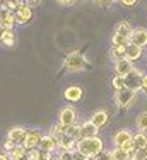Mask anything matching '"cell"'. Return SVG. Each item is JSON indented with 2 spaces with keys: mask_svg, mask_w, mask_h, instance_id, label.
I'll list each match as a JSON object with an SVG mask.
<instances>
[{
  "mask_svg": "<svg viewBox=\"0 0 147 160\" xmlns=\"http://www.w3.org/2000/svg\"><path fill=\"white\" fill-rule=\"evenodd\" d=\"M104 150L103 140L99 136H94V138H82L80 142H77L75 152L82 153L84 157H87L89 160H94V157H98L99 153Z\"/></svg>",
  "mask_w": 147,
  "mask_h": 160,
  "instance_id": "1",
  "label": "cell"
},
{
  "mask_svg": "<svg viewBox=\"0 0 147 160\" xmlns=\"http://www.w3.org/2000/svg\"><path fill=\"white\" fill-rule=\"evenodd\" d=\"M137 101V92L130 89H123V90H118L115 92V104L118 106L120 109H127Z\"/></svg>",
  "mask_w": 147,
  "mask_h": 160,
  "instance_id": "2",
  "label": "cell"
},
{
  "mask_svg": "<svg viewBox=\"0 0 147 160\" xmlns=\"http://www.w3.org/2000/svg\"><path fill=\"white\" fill-rule=\"evenodd\" d=\"M142 78H144V72H142L140 68H135V67H133V70L125 77V85H127V89L133 90V92L142 90Z\"/></svg>",
  "mask_w": 147,
  "mask_h": 160,
  "instance_id": "3",
  "label": "cell"
},
{
  "mask_svg": "<svg viewBox=\"0 0 147 160\" xmlns=\"http://www.w3.org/2000/svg\"><path fill=\"white\" fill-rule=\"evenodd\" d=\"M63 65H65V68H67L68 72H79V70H82L84 65H86V58H84L79 51H74L65 58Z\"/></svg>",
  "mask_w": 147,
  "mask_h": 160,
  "instance_id": "4",
  "label": "cell"
},
{
  "mask_svg": "<svg viewBox=\"0 0 147 160\" xmlns=\"http://www.w3.org/2000/svg\"><path fill=\"white\" fill-rule=\"evenodd\" d=\"M75 119H77V111L72 106H65L58 114V123L65 128L74 126V124H75Z\"/></svg>",
  "mask_w": 147,
  "mask_h": 160,
  "instance_id": "5",
  "label": "cell"
},
{
  "mask_svg": "<svg viewBox=\"0 0 147 160\" xmlns=\"http://www.w3.org/2000/svg\"><path fill=\"white\" fill-rule=\"evenodd\" d=\"M41 138H43V135H41L40 129L31 128V129H28V135H26V140L22 142V147H24L28 152H29V150H34V148L40 147Z\"/></svg>",
  "mask_w": 147,
  "mask_h": 160,
  "instance_id": "6",
  "label": "cell"
},
{
  "mask_svg": "<svg viewBox=\"0 0 147 160\" xmlns=\"http://www.w3.org/2000/svg\"><path fill=\"white\" fill-rule=\"evenodd\" d=\"M128 43L135 44L139 48L147 46V29L145 28H135L132 36H130V39H128Z\"/></svg>",
  "mask_w": 147,
  "mask_h": 160,
  "instance_id": "7",
  "label": "cell"
},
{
  "mask_svg": "<svg viewBox=\"0 0 147 160\" xmlns=\"http://www.w3.org/2000/svg\"><path fill=\"white\" fill-rule=\"evenodd\" d=\"M26 135H28V129L22 128V126H14L9 129L7 133V140L14 142L15 145H22V142L26 140Z\"/></svg>",
  "mask_w": 147,
  "mask_h": 160,
  "instance_id": "8",
  "label": "cell"
},
{
  "mask_svg": "<svg viewBox=\"0 0 147 160\" xmlns=\"http://www.w3.org/2000/svg\"><path fill=\"white\" fill-rule=\"evenodd\" d=\"M132 138H133L132 131H128V129H120V131H117L113 136L115 148H123L128 142H132Z\"/></svg>",
  "mask_w": 147,
  "mask_h": 160,
  "instance_id": "9",
  "label": "cell"
},
{
  "mask_svg": "<svg viewBox=\"0 0 147 160\" xmlns=\"http://www.w3.org/2000/svg\"><path fill=\"white\" fill-rule=\"evenodd\" d=\"M82 96H84V90L80 85H70L63 90V97L68 102H79L82 99Z\"/></svg>",
  "mask_w": 147,
  "mask_h": 160,
  "instance_id": "10",
  "label": "cell"
},
{
  "mask_svg": "<svg viewBox=\"0 0 147 160\" xmlns=\"http://www.w3.org/2000/svg\"><path fill=\"white\" fill-rule=\"evenodd\" d=\"M38 148H40L41 152H46V153H53L55 150H58V142H57L52 135H43Z\"/></svg>",
  "mask_w": 147,
  "mask_h": 160,
  "instance_id": "11",
  "label": "cell"
},
{
  "mask_svg": "<svg viewBox=\"0 0 147 160\" xmlns=\"http://www.w3.org/2000/svg\"><path fill=\"white\" fill-rule=\"evenodd\" d=\"M14 16H15V22L17 24H28L31 19H33V9L28 5H22L21 9H17L14 12Z\"/></svg>",
  "mask_w": 147,
  "mask_h": 160,
  "instance_id": "12",
  "label": "cell"
},
{
  "mask_svg": "<svg viewBox=\"0 0 147 160\" xmlns=\"http://www.w3.org/2000/svg\"><path fill=\"white\" fill-rule=\"evenodd\" d=\"M132 70H133V63L130 62V60H127V58H123V60H120V62L115 63V72H117L118 77L125 78Z\"/></svg>",
  "mask_w": 147,
  "mask_h": 160,
  "instance_id": "13",
  "label": "cell"
},
{
  "mask_svg": "<svg viewBox=\"0 0 147 160\" xmlns=\"http://www.w3.org/2000/svg\"><path fill=\"white\" fill-rule=\"evenodd\" d=\"M108 118H110V114H108V111H104V109H99V111H96L94 114H92V116H91V119H89V121H91V123H92L96 128L99 129V128H103L104 124L108 123Z\"/></svg>",
  "mask_w": 147,
  "mask_h": 160,
  "instance_id": "14",
  "label": "cell"
},
{
  "mask_svg": "<svg viewBox=\"0 0 147 160\" xmlns=\"http://www.w3.org/2000/svg\"><path fill=\"white\" fill-rule=\"evenodd\" d=\"M132 32H133V28H132V24H130L128 21H120L117 24V28H115V34L123 36V38H127V39H130Z\"/></svg>",
  "mask_w": 147,
  "mask_h": 160,
  "instance_id": "15",
  "label": "cell"
},
{
  "mask_svg": "<svg viewBox=\"0 0 147 160\" xmlns=\"http://www.w3.org/2000/svg\"><path fill=\"white\" fill-rule=\"evenodd\" d=\"M98 131L99 129L96 128L91 121H84V123L80 124V136H82V138H94V136H98Z\"/></svg>",
  "mask_w": 147,
  "mask_h": 160,
  "instance_id": "16",
  "label": "cell"
},
{
  "mask_svg": "<svg viewBox=\"0 0 147 160\" xmlns=\"http://www.w3.org/2000/svg\"><path fill=\"white\" fill-rule=\"evenodd\" d=\"M142 53H144V48H139L135 46V44H128L127 46V60H130V62H137V60H140Z\"/></svg>",
  "mask_w": 147,
  "mask_h": 160,
  "instance_id": "17",
  "label": "cell"
},
{
  "mask_svg": "<svg viewBox=\"0 0 147 160\" xmlns=\"http://www.w3.org/2000/svg\"><path fill=\"white\" fill-rule=\"evenodd\" d=\"M110 56H111V60H113L115 63L120 62V60H123V58H127V46H120V48H113V46H111Z\"/></svg>",
  "mask_w": 147,
  "mask_h": 160,
  "instance_id": "18",
  "label": "cell"
},
{
  "mask_svg": "<svg viewBox=\"0 0 147 160\" xmlns=\"http://www.w3.org/2000/svg\"><path fill=\"white\" fill-rule=\"evenodd\" d=\"M26 155H28V150H26L22 145H17V147L9 153V158L10 160H26Z\"/></svg>",
  "mask_w": 147,
  "mask_h": 160,
  "instance_id": "19",
  "label": "cell"
},
{
  "mask_svg": "<svg viewBox=\"0 0 147 160\" xmlns=\"http://www.w3.org/2000/svg\"><path fill=\"white\" fill-rule=\"evenodd\" d=\"M132 142L135 145V148L137 150H142V148H147V135L145 133H135Z\"/></svg>",
  "mask_w": 147,
  "mask_h": 160,
  "instance_id": "20",
  "label": "cell"
},
{
  "mask_svg": "<svg viewBox=\"0 0 147 160\" xmlns=\"http://www.w3.org/2000/svg\"><path fill=\"white\" fill-rule=\"evenodd\" d=\"M135 124H137L139 133H147V111H142L135 119Z\"/></svg>",
  "mask_w": 147,
  "mask_h": 160,
  "instance_id": "21",
  "label": "cell"
},
{
  "mask_svg": "<svg viewBox=\"0 0 147 160\" xmlns=\"http://www.w3.org/2000/svg\"><path fill=\"white\" fill-rule=\"evenodd\" d=\"M65 129H67L65 126H62L60 123H57L55 126H53L52 129H50V135H52L53 138L57 140V142H60V140H62V138H63V136H65Z\"/></svg>",
  "mask_w": 147,
  "mask_h": 160,
  "instance_id": "22",
  "label": "cell"
},
{
  "mask_svg": "<svg viewBox=\"0 0 147 160\" xmlns=\"http://www.w3.org/2000/svg\"><path fill=\"white\" fill-rule=\"evenodd\" d=\"M2 43H3V46L12 48L14 44H15V34H14V31H3V34H2Z\"/></svg>",
  "mask_w": 147,
  "mask_h": 160,
  "instance_id": "23",
  "label": "cell"
},
{
  "mask_svg": "<svg viewBox=\"0 0 147 160\" xmlns=\"http://www.w3.org/2000/svg\"><path fill=\"white\" fill-rule=\"evenodd\" d=\"M111 44H113V48H120V46H128V39L123 36H118V34H113L111 36Z\"/></svg>",
  "mask_w": 147,
  "mask_h": 160,
  "instance_id": "24",
  "label": "cell"
},
{
  "mask_svg": "<svg viewBox=\"0 0 147 160\" xmlns=\"http://www.w3.org/2000/svg\"><path fill=\"white\" fill-rule=\"evenodd\" d=\"M111 83H113V87H115V92L127 89V85H125V78H123V77H118V75H115V77H113Z\"/></svg>",
  "mask_w": 147,
  "mask_h": 160,
  "instance_id": "25",
  "label": "cell"
},
{
  "mask_svg": "<svg viewBox=\"0 0 147 160\" xmlns=\"http://www.w3.org/2000/svg\"><path fill=\"white\" fill-rule=\"evenodd\" d=\"M26 160H43V152H41L40 148L29 150L28 155H26Z\"/></svg>",
  "mask_w": 147,
  "mask_h": 160,
  "instance_id": "26",
  "label": "cell"
},
{
  "mask_svg": "<svg viewBox=\"0 0 147 160\" xmlns=\"http://www.w3.org/2000/svg\"><path fill=\"white\" fill-rule=\"evenodd\" d=\"M111 155H113V160H130V157L122 150V148H113V150H111Z\"/></svg>",
  "mask_w": 147,
  "mask_h": 160,
  "instance_id": "27",
  "label": "cell"
},
{
  "mask_svg": "<svg viewBox=\"0 0 147 160\" xmlns=\"http://www.w3.org/2000/svg\"><path fill=\"white\" fill-rule=\"evenodd\" d=\"M122 150L125 152V153L128 155L130 158H132V157H133V153H135V152H137V148H135V145H133V142H128V143L125 145V147L122 148Z\"/></svg>",
  "mask_w": 147,
  "mask_h": 160,
  "instance_id": "28",
  "label": "cell"
},
{
  "mask_svg": "<svg viewBox=\"0 0 147 160\" xmlns=\"http://www.w3.org/2000/svg\"><path fill=\"white\" fill-rule=\"evenodd\" d=\"M130 160H147V148H142V150H137L133 153V157Z\"/></svg>",
  "mask_w": 147,
  "mask_h": 160,
  "instance_id": "29",
  "label": "cell"
},
{
  "mask_svg": "<svg viewBox=\"0 0 147 160\" xmlns=\"http://www.w3.org/2000/svg\"><path fill=\"white\" fill-rule=\"evenodd\" d=\"M94 160H113V155H111V150H103L98 157H94Z\"/></svg>",
  "mask_w": 147,
  "mask_h": 160,
  "instance_id": "30",
  "label": "cell"
},
{
  "mask_svg": "<svg viewBox=\"0 0 147 160\" xmlns=\"http://www.w3.org/2000/svg\"><path fill=\"white\" fill-rule=\"evenodd\" d=\"M57 160H74V152H58Z\"/></svg>",
  "mask_w": 147,
  "mask_h": 160,
  "instance_id": "31",
  "label": "cell"
},
{
  "mask_svg": "<svg viewBox=\"0 0 147 160\" xmlns=\"http://www.w3.org/2000/svg\"><path fill=\"white\" fill-rule=\"evenodd\" d=\"M15 147H17V145H15L14 142H10V140H7V142L3 143V152H5V153H10V152H12Z\"/></svg>",
  "mask_w": 147,
  "mask_h": 160,
  "instance_id": "32",
  "label": "cell"
},
{
  "mask_svg": "<svg viewBox=\"0 0 147 160\" xmlns=\"http://www.w3.org/2000/svg\"><path fill=\"white\" fill-rule=\"evenodd\" d=\"M74 160H89V158L84 157L82 153H79V152H74Z\"/></svg>",
  "mask_w": 147,
  "mask_h": 160,
  "instance_id": "33",
  "label": "cell"
},
{
  "mask_svg": "<svg viewBox=\"0 0 147 160\" xmlns=\"http://www.w3.org/2000/svg\"><path fill=\"white\" fill-rule=\"evenodd\" d=\"M122 5L123 7H133V5H137V2H133V0H123Z\"/></svg>",
  "mask_w": 147,
  "mask_h": 160,
  "instance_id": "34",
  "label": "cell"
},
{
  "mask_svg": "<svg viewBox=\"0 0 147 160\" xmlns=\"http://www.w3.org/2000/svg\"><path fill=\"white\" fill-rule=\"evenodd\" d=\"M142 90H144L145 96H147V73H144V78H142Z\"/></svg>",
  "mask_w": 147,
  "mask_h": 160,
  "instance_id": "35",
  "label": "cell"
},
{
  "mask_svg": "<svg viewBox=\"0 0 147 160\" xmlns=\"http://www.w3.org/2000/svg\"><path fill=\"white\" fill-rule=\"evenodd\" d=\"M58 5H62V7H70V5H74V2H63V0H60V2H57Z\"/></svg>",
  "mask_w": 147,
  "mask_h": 160,
  "instance_id": "36",
  "label": "cell"
},
{
  "mask_svg": "<svg viewBox=\"0 0 147 160\" xmlns=\"http://www.w3.org/2000/svg\"><path fill=\"white\" fill-rule=\"evenodd\" d=\"M0 160H10V158H9V153L2 152V153H0Z\"/></svg>",
  "mask_w": 147,
  "mask_h": 160,
  "instance_id": "37",
  "label": "cell"
},
{
  "mask_svg": "<svg viewBox=\"0 0 147 160\" xmlns=\"http://www.w3.org/2000/svg\"><path fill=\"white\" fill-rule=\"evenodd\" d=\"M2 34H3V31L0 29V43H2Z\"/></svg>",
  "mask_w": 147,
  "mask_h": 160,
  "instance_id": "38",
  "label": "cell"
}]
</instances>
